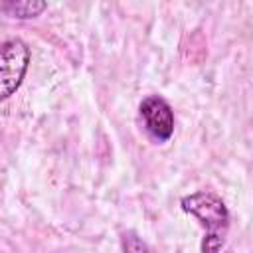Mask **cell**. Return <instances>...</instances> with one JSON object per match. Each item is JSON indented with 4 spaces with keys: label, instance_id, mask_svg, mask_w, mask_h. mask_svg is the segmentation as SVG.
<instances>
[{
    "label": "cell",
    "instance_id": "4",
    "mask_svg": "<svg viewBox=\"0 0 253 253\" xmlns=\"http://www.w3.org/2000/svg\"><path fill=\"white\" fill-rule=\"evenodd\" d=\"M4 10L10 12L16 18H34L40 12L45 10V2H36V0H24V2H10L4 4Z\"/></svg>",
    "mask_w": 253,
    "mask_h": 253
},
{
    "label": "cell",
    "instance_id": "1",
    "mask_svg": "<svg viewBox=\"0 0 253 253\" xmlns=\"http://www.w3.org/2000/svg\"><path fill=\"white\" fill-rule=\"evenodd\" d=\"M180 206L186 213L194 215L206 227L202 253H217L225 243V235L229 227V211L223 200L213 192L202 190V192L184 196Z\"/></svg>",
    "mask_w": 253,
    "mask_h": 253
},
{
    "label": "cell",
    "instance_id": "2",
    "mask_svg": "<svg viewBox=\"0 0 253 253\" xmlns=\"http://www.w3.org/2000/svg\"><path fill=\"white\" fill-rule=\"evenodd\" d=\"M30 65V47L18 40H6L0 43V101L12 97L28 71Z\"/></svg>",
    "mask_w": 253,
    "mask_h": 253
},
{
    "label": "cell",
    "instance_id": "3",
    "mask_svg": "<svg viewBox=\"0 0 253 253\" xmlns=\"http://www.w3.org/2000/svg\"><path fill=\"white\" fill-rule=\"evenodd\" d=\"M140 117L144 121L146 130L160 142L168 140L174 132V113L172 107L168 105L166 99L160 95H148L142 99L140 107Z\"/></svg>",
    "mask_w": 253,
    "mask_h": 253
},
{
    "label": "cell",
    "instance_id": "5",
    "mask_svg": "<svg viewBox=\"0 0 253 253\" xmlns=\"http://www.w3.org/2000/svg\"><path fill=\"white\" fill-rule=\"evenodd\" d=\"M121 245H123V253H150L148 245L134 231H125L121 237Z\"/></svg>",
    "mask_w": 253,
    "mask_h": 253
}]
</instances>
